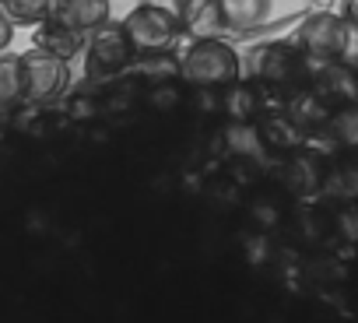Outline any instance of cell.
I'll return each mask as SVG.
<instances>
[{"instance_id":"1","label":"cell","mask_w":358,"mask_h":323,"mask_svg":"<svg viewBox=\"0 0 358 323\" xmlns=\"http://www.w3.org/2000/svg\"><path fill=\"white\" fill-rule=\"evenodd\" d=\"M123 29L137 57L169 53L183 36V0H144L123 18Z\"/></svg>"},{"instance_id":"2","label":"cell","mask_w":358,"mask_h":323,"mask_svg":"<svg viewBox=\"0 0 358 323\" xmlns=\"http://www.w3.org/2000/svg\"><path fill=\"white\" fill-rule=\"evenodd\" d=\"M179 71L194 88H229L239 81L243 64L239 53L222 36H215V39H194L183 60H179Z\"/></svg>"},{"instance_id":"3","label":"cell","mask_w":358,"mask_h":323,"mask_svg":"<svg viewBox=\"0 0 358 323\" xmlns=\"http://www.w3.org/2000/svg\"><path fill=\"white\" fill-rule=\"evenodd\" d=\"M306 60L309 57L299 46L271 43V46H260L253 53V78L267 88H278V92H306V81H309Z\"/></svg>"},{"instance_id":"4","label":"cell","mask_w":358,"mask_h":323,"mask_svg":"<svg viewBox=\"0 0 358 323\" xmlns=\"http://www.w3.org/2000/svg\"><path fill=\"white\" fill-rule=\"evenodd\" d=\"M137 50L123 29V22H109L102 25L99 32L88 36V46H85V60H88V74L92 78H116L123 74L130 64H134Z\"/></svg>"},{"instance_id":"5","label":"cell","mask_w":358,"mask_h":323,"mask_svg":"<svg viewBox=\"0 0 358 323\" xmlns=\"http://www.w3.org/2000/svg\"><path fill=\"white\" fill-rule=\"evenodd\" d=\"M22 81H25V99L29 102H53L67 92L71 85V67L64 57H53L46 50H29L22 57Z\"/></svg>"},{"instance_id":"6","label":"cell","mask_w":358,"mask_h":323,"mask_svg":"<svg viewBox=\"0 0 358 323\" xmlns=\"http://www.w3.org/2000/svg\"><path fill=\"white\" fill-rule=\"evenodd\" d=\"M295 46L309 57V60H341L344 50H348V22L330 15V11H320L313 18L302 22L299 29V39Z\"/></svg>"},{"instance_id":"7","label":"cell","mask_w":358,"mask_h":323,"mask_svg":"<svg viewBox=\"0 0 358 323\" xmlns=\"http://www.w3.org/2000/svg\"><path fill=\"white\" fill-rule=\"evenodd\" d=\"M327 109L358 102V71L341 64V60H323V67L313 74V88H309Z\"/></svg>"},{"instance_id":"8","label":"cell","mask_w":358,"mask_h":323,"mask_svg":"<svg viewBox=\"0 0 358 323\" xmlns=\"http://www.w3.org/2000/svg\"><path fill=\"white\" fill-rule=\"evenodd\" d=\"M53 18L81 36H92L113 22V4L109 0H53Z\"/></svg>"},{"instance_id":"9","label":"cell","mask_w":358,"mask_h":323,"mask_svg":"<svg viewBox=\"0 0 358 323\" xmlns=\"http://www.w3.org/2000/svg\"><path fill=\"white\" fill-rule=\"evenodd\" d=\"M36 46L46 50V53H53V57L74 60V57L85 50V36L74 32V29H67L64 22H57V18L50 15L43 25H36Z\"/></svg>"},{"instance_id":"10","label":"cell","mask_w":358,"mask_h":323,"mask_svg":"<svg viewBox=\"0 0 358 323\" xmlns=\"http://www.w3.org/2000/svg\"><path fill=\"white\" fill-rule=\"evenodd\" d=\"M225 22L218 11V0H183V32L190 39H215L222 36Z\"/></svg>"},{"instance_id":"11","label":"cell","mask_w":358,"mask_h":323,"mask_svg":"<svg viewBox=\"0 0 358 323\" xmlns=\"http://www.w3.org/2000/svg\"><path fill=\"white\" fill-rule=\"evenodd\" d=\"M218 11L229 32H253L267 18L271 0H218Z\"/></svg>"},{"instance_id":"12","label":"cell","mask_w":358,"mask_h":323,"mask_svg":"<svg viewBox=\"0 0 358 323\" xmlns=\"http://www.w3.org/2000/svg\"><path fill=\"white\" fill-rule=\"evenodd\" d=\"M330 120V137L351 151H358V102H348V106H337L327 113Z\"/></svg>"},{"instance_id":"13","label":"cell","mask_w":358,"mask_h":323,"mask_svg":"<svg viewBox=\"0 0 358 323\" xmlns=\"http://www.w3.org/2000/svg\"><path fill=\"white\" fill-rule=\"evenodd\" d=\"M0 8L15 25H43L53 15V0H0Z\"/></svg>"},{"instance_id":"14","label":"cell","mask_w":358,"mask_h":323,"mask_svg":"<svg viewBox=\"0 0 358 323\" xmlns=\"http://www.w3.org/2000/svg\"><path fill=\"white\" fill-rule=\"evenodd\" d=\"M18 99H25L22 57H4L0 53V106H15Z\"/></svg>"},{"instance_id":"15","label":"cell","mask_w":358,"mask_h":323,"mask_svg":"<svg viewBox=\"0 0 358 323\" xmlns=\"http://www.w3.org/2000/svg\"><path fill=\"white\" fill-rule=\"evenodd\" d=\"M11 39H15V22L4 15V8H0V53L11 46Z\"/></svg>"},{"instance_id":"16","label":"cell","mask_w":358,"mask_h":323,"mask_svg":"<svg viewBox=\"0 0 358 323\" xmlns=\"http://www.w3.org/2000/svg\"><path fill=\"white\" fill-rule=\"evenodd\" d=\"M341 11H344V22L358 29V0H341Z\"/></svg>"}]
</instances>
